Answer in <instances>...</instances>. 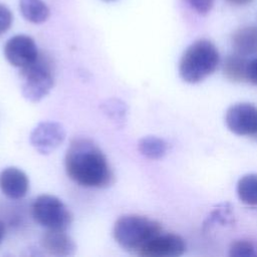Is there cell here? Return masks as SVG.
Instances as JSON below:
<instances>
[{"instance_id":"obj_1","label":"cell","mask_w":257,"mask_h":257,"mask_svg":"<svg viewBox=\"0 0 257 257\" xmlns=\"http://www.w3.org/2000/svg\"><path fill=\"white\" fill-rule=\"evenodd\" d=\"M67 176L76 184L86 188H107L114 176L102 151L90 140L78 138L71 141L65 157Z\"/></svg>"},{"instance_id":"obj_2","label":"cell","mask_w":257,"mask_h":257,"mask_svg":"<svg viewBox=\"0 0 257 257\" xmlns=\"http://www.w3.org/2000/svg\"><path fill=\"white\" fill-rule=\"evenodd\" d=\"M219 60L216 46L207 39H199L184 51L179 62V74L186 82H200L216 70Z\"/></svg>"},{"instance_id":"obj_3","label":"cell","mask_w":257,"mask_h":257,"mask_svg":"<svg viewBox=\"0 0 257 257\" xmlns=\"http://www.w3.org/2000/svg\"><path fill=\"white\" fill-rule=\"evenodd\" d=\"M162 232V226L156 220L140 215L120 216L113 225L112 235L115 242L125 251H139L155 236Z\"/></svg>"},{"instance_id":"obj_4","label":"cell","mask_w":257,"mask_h":257,"mask_svg":"<svg viewBox=\"0 0 257 257\" xmlns=\"http://www.w3.org/2000/svg\"><path fill=\"white\" fill-rule=\"evenodd\" d=\"M20 75L23 79L21 84L22 95L31 102L40 101L54 86L51 64L41 54L33 63L21 68Z\"/></svg>"},{"instance_id":"obj_5","label":"cell","mask_w":257,"mask_h":257,"mask_svg":"<svg viewBox=\"0 0 257 257\" xmlns=\"http://www.w3.org/2000/svg\"><path fill=\"white\" fill-rule=\"evenodd\" d=\"M32 217L46 230L66 231L72 222L67 206L57 197L43 194L38 196L31 207Z\"/></svg>"},{"instance_id":"obj_6","label":"cell","mask_w":257,"mask_h":257,"mask_svg":"<svg viewBox=\"0 0 257 257\" xmlns=\"http://www.w3.org/2000/svg\"><path fill=\"white\" fill-rule=\"evenodd\" d=\"M4 55L11 65L21 69L33 63L40 53L35 41L30 36L18 34L5 43Z\"/></svg>"},{"instance_id":"obj_7","label":"cell","mask_w":257,"mask_h":257,"mask_svg":"<svg viewBox=\"0 0 257 257\" xmlns=\"http://www.w3.org/2000/svg\"><path fill=\"white\" fill-rule=\"evenodd\" d=\"M63 125L56 121H41L30 133V144L41 155H48L56 150L65 140Z\"/></svg>"},{"instance_id":"obj_8","label":"cell","mask_w":257,"mask_h":257,"mask_svg":"<svg viewBox=\"0 0 257 257\" xmlns=\"http://www.w3.org/2000/svg\"><path fill=\"white\" fill-rule=\"evenodd\" d=\"M228 128L238 136L257 135V107L251 103H236L226 111Z\"/></svg>"},{"instance_id":"obj_9","label":"cell","mask_w":257,"mask_h":257,"mask_svg":"<svg viewBox=\"0 0 257 257\" xmlns=\"http://www.w3.org/2000/svg\"><path fill=\"white\" fill-rule=\"evenodd\" d=\"M186 251L184 239L176 234H158L138 253L143 257H178Z\"/></svg>"},{"instance_id":"obj_10","label":"cell","mask_w":257,"mask_h":257,"mask_svg":"<svg viewBox=\"0 0 257 257\" xmlns=\"http://www.w3.org/2000/svg\"><path fill=\"white\" fill-rule=\"evenodd\" d=\"M0 190L10 199H21L29 191V179L21 169L7 167L0 172Z\"/></svg>"},{"instance_id":"obj_11","label":"cell","mask_w":257,"mask_h":257,"mask_svg":"<svg viewBox=\"0 0 257 257\" xmlns=\"http://www.w3.org/2000/svg\"><path fill=\"white\" fill-rule=\"evenodd\" d=\"M40 246L48 255L68 257L74 255L76 245L64 230H46L40 238Z\"/></svg>"},{"instance_id":"obj_12","label":"cell","mask_w":257,"mask_h":257,"mask_svg":"<svg viewBox=\"0 0 257 257\" xmlns=\"http://www.w3.org/2000/svg\"><path fill=\"white\" fill-rule=\"evenodd\" d=\"M232 45L236 53L243 56L257 53V27L244 26L232 35Z\"/></svg>"},{"instance_id":"obj_13","label":"cell","mask_w":257,"mask_h":257,"mask_svg":"<svg viewBox=\"0 0 257 257\" xmlns=\"http://www.w3.org/2000/svg\"><path fill=\"white\" fill-rule=\"evenodd\" d=\"M19 9L22 16L34 24L45 22L50 15V10L43 0H19Z\"/></svg>"},{"instance_id":"obj_14","label":"cell","mask_w":257,"mask_h":257,"mask_svg":"<svg viewBox=\"0 0 257 257\" xmlns=\"http://www.w3.org/2000/svg\"><path fill=\"white\" fill-rule=\"evenodd\" d=\"M249 61L245 56L235 53L228 55L223 64V71L225 76L234 82H241L247 80V68Z\"/></svg>"},{"instance_id":"obj_15","label":"cell","mask_w":257,"mask_h":257,"mask_svg":"<svg viewBox=\"0 0 257 257\" xmlns=\"http://www.w3.org/2000/svg\"><path fill=\"white\" fill-rule=\"evenodd\" d=\"M138 150L147 159L159 160L167 154L168 144L161 138L148 136L139 141Z\"/></svg>"},{"instance_id":"obj_16","label":"cell","mask_w":257,"mask_h":257,"mask_svg":"<svg viewBox=\"0 0 257 257\" xmlns=\"http://www.w3.org/2000/svg\"><path fill=\"white\" fill-rule=\"evenodd\" d=\"M237 195L248 206H257V174L244 175L237 183Z\"/></svg>"},{"instance_id":"obj_17","label":"cell","mask_w":257,"mask_h":257,"mask_svg":"<svg viewBox=\"0 0 257 257\" xmlns=\"http://www.w3.org/2000/svg\"><path fill=\"white\" fill-rule=\"evenodd\" d=\"M101 108L103 112L117 123H122L125 120L127 107L123 101L117 98L106 99L102 104Z\"/></svg>"},{"instance_id":"obj_18","label":"cell","mask_w":257,"mask_h":257,"mask_svg":"<svg viewBox=\"0 0 257 257\" xmlns=\"http://www.w3.org/2000/svg\"><path fill=\"white\" fill-rule=\"evenodd\" d=\"M229 255L233 257L257 256L256 247L247 240L234 241L229 248Z\"/></svg>"},{"instance_id":"obj_19","label":"cell","mask_w":257,"mask_h":257,"mask_svg":"<svg viewBox=\"0 0 257 257\" xmlns=\"http://www.w3.org/2000/svg\"><path fill=\"white\" fill-rule=\"evenodd\" d=\"M185 1L198 14L205 15L211 11L215 0H185Z\"/></svg>"},{"instance_id":"obj_20","label":"cell","mask_w":257,"mask_h":257,"mask_svg":"<svg viewBox=\"0 0 257 257\" xmlns=\"http://www.w3.org/2000/svg\"><path fill=\"white\" fill-rule=\"evenodd\" d=\"M13 15L8 7L0 4V35L5 33L12 25Z\"/></svg>"},{"instance_id":"obj_21","label":"cell","mask_w":257,"mask_h":257,"mask_svg":"<svg viewBox=\"0 0 257 257\" xmlns=\"http://www.w3.org/2000/svg\"><path fill=\"white\" fill-rule=\"evenodd\" d=\"M247 80L257 85V58L249 61L247 68Z\"/></svg>"},{"instance_id":"obj_22","label":"cell","mask_w":257,"mask_h":257,"mask_svg":"<svg viewBox=\"0 0 257 257\" xmlns=\"http://www.w3.org/2000/svg\"><path fill=\"white\" fill-rule=\"evenodd\" d=\"M227 2H229L232 5H236V6H244L247 5L249 3H251L253 0H226Z\"/></svg>"},{"instance_id":"obj_23","label":"cell","mask_w":257,"mask_h":257,"mask_svg":"<svg viewBox=\"0 0 257 257\" xmlns=\"http://www.w3.org/2000/svg\"><path fill=\"white\" fill-rule=\"evenodd\" d=\"M4 236H5V226H4V223L0 221V245L4 239Z\"/></svg>"},{"instance_id":"obj_24","label":"cell","mask_w":257,"mask_h":257,"mask_svg":"<svg viewBox=\"0 0 257 257\" xmlns=\"http://www.w3.org/2000/svg\"><path fill=\"white\" fill-rule=\"evenodd\" d=\"M254 138H255V139H256V140H257V135H256V136H255V137H254Z\"/></svg>"},{"instance_id":"obj_25","label":"cell","mask_w":257,"mask_h":257,"mask_svg":"<svg viewBox=\"0 0 257 257\" xmlns=\"http://www.w3.org/2000/svg\"><path fill=\"white\" fill-rule=\"evenodd\" d=\"M105 1H112V0H105Z\"/></svg>"}]
</instances>
